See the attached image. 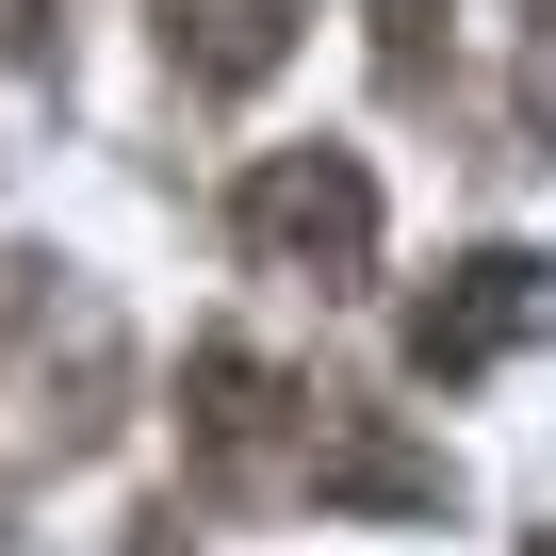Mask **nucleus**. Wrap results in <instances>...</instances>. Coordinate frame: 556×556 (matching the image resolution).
Returning <instances> with one entry per match:
<instances>
[{
    "mask_svg": "<svg viewBox=\"0 0 556 556\" xmlns=\"http://www.w3.org/2000/svg\"><path fill=\"white\" fill-rule=\"evenodd\" d=\"M180 442L245 507H278V491H312V507H442V458H409L361 393L278 377L262 344H197L180 361Z\"/></svg>",
    "mask_w": 556,
    "mask_h": 556,
    "instance_id": "obj_1",
    "label": "nucleus"
},
{
    "mask_svg": "<svg viewBox=\"0 0 556 556\" xmlns=\"http://www.w3.org/2000/svg\"><path fill=\"white\" fill-rule=\"evenodd\" d=\"M229 229L278 278H312V295H361L377 278V180H361V148H262L245 197H229Z\"/></svg>",
    "mask_w": 556,
    "mask_h": 556,
    "instance_id": "obj_2",
    "label": "nucleus"
},
{
    "mask_svg": "<svg viewBox=\"0 0 556 556\" xmlns=\"http://www.w3.org/2000/svg\"><path fill=\"white\" fill-rule=\"evenodd\" d=\"M556 328V262L540 245H475V262H442L426 295H409V377L426 393H475L507 344H540Z\"/></svg>",
    "mask_w": 556,
    "mask_h": 556,
    "instance_id": "obj_3",
    "label": "nucleus"
},
{
    "mask_svg": "<svg viewBox=\"0 0 556 556\" xmlns=\"http://www.w3.org/2000/svg\"><path fill=\"white\" fill-rule=\"evenodd\" d=\"M148 17H164V66L197 99H262L278 66H295V17H312V0H148Z\"/></svg>",
    "mask_w": 556,
    "mask_h": 556,
    "instance_id": "obj_4",
    "label": "nucleus"
},
{
    "mask_svg": "<svg viewBox=\"0 0 556 556\" xmlns=\"http://www.w3.org/2000/svg\"><path fill=\"white\" fill-rule=\"evenodd\" d=\"M442 17H458V0H377V83H393V99L442 83Z\"/></svg>",
    "mask_w": 556,
    "mask_h": 556,
    "instance_id": "obj_5",
    "label": "nucleus"
},
{
    "mask_svg": "<svg viewBox=\"0 0 556 556\" xmlns=\"http://www.w3.org/2000/svg\"><path fill=\"white\" fill-rule=\"evenodd\" d=\"M0 50H17V66H50V0H0Z\"/></svg>",
    "mask_w": 556,
    "mask_h": 556,
    "instance_id": "obj_6",
    "label": "nucleus"
},
{
    "mask_svg": "<svg viewBox=\"0 0 556 556\" xmlns=\"http://www.w3.org/2000/svg\"><path fill=\"white\" fill-rule=\"evenodd\" d=\"M17 312H34V278H17V262H0V328H17Z\"/></svg>",
    "mask_w": 556,
    "mask_h": 556,
    "instance_id": "obj_7",
    "label": "nucleus"
},
{
    "mask_svg": "<svg viewBox=\"0 0 556 556\" xmlns=\"http://www.w3.org/2000/svg\"><path fill=\"white\" fill-rule=\"evenodd\" d=\"M523 17H540V34H556V0H523Z\"/></svg>",
    "mask_w": 556,
    "mask_h": 556,
    "instance_id": "obj_8",
    "label": "nucleus"
},
{
    "mask_svg": "<svg viewBox=\"0 0 556 556\" xmlns=\"http://www.w3.org/2000/svg\"><path fill=\"white\" fill-rule=\"evenodd\" d=\"M540 556H556V523H540Z\"/></svg>",
    "mask_w": 556,
    "mask_h": 556,
    "instance_id": "obj_9",
    "label": "nucleus"
}]
</instances>
